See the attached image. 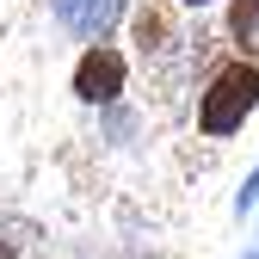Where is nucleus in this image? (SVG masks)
I'll return each mask as SVG.
<instances>
[{
	"instance_id": "obj_1",
	"label": "nucleus",
	"mask_w": 259,
	"mask_h": 259,
	"mask_svg": "<svg viewBox=\"0 0 259 259\" xmlns=\"http://www.w3.org/2000/svg\"><path fill=\"white\" fill-rule=\"evenodd\" d=\"M253 105H259V68L247 56H235V62H222L210 74V87L198 93V130L222 142V136H235L253 117Z\"/></svg>"
},
{
	"instance_id": "obj_2",
	"label": "nucleus",
	"mask_w": 259,
	"mask_h": 259,
	"mask_svg": "<svg viewBox=\"0 0 259 259\" xmlns=\"http://www.w3.org/2000/svg\"><path fill=\"white\" fill-rule=\"evenodd\" d=\"M123 80H130V62L111 44H93L74 62V99H87V105H111L117 93H123Z\"/></svg>"
},
{
	"instance_id": "obj_3",
	"label": "nucleus",
	"mask_w": 259,
	"mask_h": 259,
	"mask_svg": "<svg viewBox=\"0 0 259 259\" xmlns=\"http://www.w3.org/2000/svg\"><path fill=\"white\" fill-rule=\"evenodd\" d=\"M123 7L130 0H56V19L74 31V37H87V44H105V31L123 19Z\"/></svg>"
},
{
	"instance_id": "obj_4",
	"label": "nucleus",
	"mask_w": 259,
	"mask_h": 259,
	"mask_svg": "<svg viewBox=\"0 0 259 259\" xmlns=\"http://www.w3.org/2000/svg\"><path fill=\"white\" fill-rule=\"evenodd\" d=\"M136 44H142V56H160V50H167V44H173V19H167V13H160V7H154V0H148V7L136 13Z\"/></svg>"
},
{
	"instance_id": "obj_5",
	"label": "nucleus",
	"mask_w": 259,
	"mask_h": 259,
	"mask_svg": "<svg viewBox=\"0 0 259 259\" xmlns=\"http://www.w3.org/2000/svg\"><path fill=\"white\" fill-rule=\"evenodd\" d=\"M253 31H259V0H235V7H229V37L253 44Z\"/></svg>"
},
{
	"instance_id": "obj_6",
	"label": "nucleus",
	"mask_w": 259,
	"mask_h": 259,
	"mask_svg": "<svg viewBox=\"0 0 259 259\" xmlns=\"http://www.w3.org/2000/svg\"><path fill=\"white\" fill-rule=\"evenodd\" d=\"M247 204H259V167L247 173V185H241V198H235V210H247Z\"/></svg>"
},
{
	"instance_id": "obj_7",
	"label": "nucleus",
	"mask_w": 259,
	"mask_h": 259,
	"mask_svg": "<svg viewBox=\"0 0 259 259\" xmlns=\"http://www.w3.org/2000/svg\"><path fill=\"white\" fill-rule=\"evenodd\" d=\"M0 259H19V253H13V247H0Z\"/></svg>"
},
{
	"instance_id": "obj_8",
	"label": "nucleus",
	"mask_w": 259,
	"mask_h": 259,
	"mask_svg": "<svg viewBox=\"0 0 259 259\" xmlns=\"http://www.w3.org/2000/svg\"><path fill=\"white\" fill-rule=\"evenodd\" d=\"M185 7H210V0H185Z\"/></svg>"
},
{
	"instance_id": "obj_9",
	"label": "nucleus",
	"mask_w": 259,
	"mask_h": 259,
	"mask_svg": "<svg viewBox=\"0 0 259 259\" xmlns=\"http://www.w3.org/2000/svg\"><path fill=\"white\" fill-rule=\"evenodd\" d=\"M247 259H259V253H247Z\"/></svg>"
}]
</instances>
